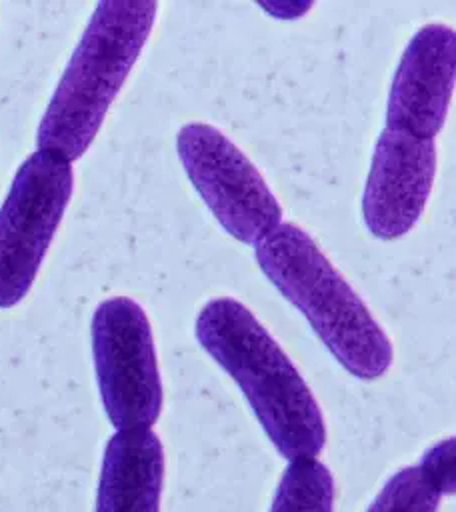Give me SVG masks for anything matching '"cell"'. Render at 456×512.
<instances>
[{"instance_id":"4fadbf2b","label":"cell","mask_w":456,"mask_h":512,"mask_svg":"<svg viewBox=\"0 0 456 512\" xmlns=\"http://www.w3.org/2000/svg\"><path fill=\"white\" fill-rule=\"evenodd\" d=\"M266 12H270L274 18H282V20H294L298 16H302L312 2H270V4H260Z\"/></svg>"},{"instance_id":"9c48e42d","label":"cell","mask_w":456,"mask_h":512,"mask_svg":"<svg viewBox=\"0 0 456 512\" xmlns=\"http://www.w3.org/2000/svg\"><path fill=\"white\" fill-rule=\"evenodd\" d=\"M164 448L152 428L116 430L104 448L94 512H160Z\"/></svg>"},{"instance_id":"30bf717a","label":"cell","mask_w":456,"mask_h":512,"mask_svg":"<svg viewBox=\"0 0 456 512\" xmlns=\"http://www.w3.org/2000/svg\"><path fill=\"white\" fill-rule=\"evenodd\" d=\"M334 478L316 458H298L284 470L270 512H332Z\"/></svg>"},{"instance_id":"8fae6325","label":"cell","mask_w":456,"mask_h":512,"mask_svg":"<svg viewBox=\"0 0 456 512\" xmlns=\"http://www.w3.org/2000/svg\"><path fill=\"white\" fill-rule=\"evenodd\" d=\"M440 498L418 466H406L388 478L366 512H436Z\"/></svg>"},{"instance_id":"7c38bea8","label":"cell","mask_w":456,"mask_h":512,"mask_svg":"<svg viewBox=\"0 0 456 512\" xmlns=\"http://www.w3.org/2000/svg\"><path fill=\"white\" fill-rule=\"evenodd\" d=\"M418 470L440 494H454V438L450 436L430 446L424 452Z\"/></svg>"},{"instance_id":"6da1fadb","label":"cell","mask_w":456,"mask_h":512,"mask_svg":"<svg viewBox=\"0 0 456 512\" xmlns=\"http://www.w3.org/2000/svg\"><path fill=\"white\" fill-rule=\"evenodd\" d=\"M196 340L232 376L274 448L286 460L316 458L326 444L322 410L288 354L238 300H208Z\"/></svg>"},{"instance_id":"8992f818","label":"cell","mask_w":456,"mask_h":512,"mask_svg":"<svg viewBox=\"0 0 456 512\" xmlns=\"http://www.w3.org/2000/svg\"><path fill=\"white\" fill-rule=\"evenodd\" d=\"M176 150L188 180L232 238L254 246L282 222L280 202L258 168L218 128L184 124Z\"/></svg>"},{"instance_id":"5b68a950","label":"cell","mask_w":456,"mask_h":512,"mask_svg":"<svg viewBox=\"0 0 456 512\" xmlns=\"http://www.w3.org/2000/svg\"><path fill=\"white\" fill-rule=\"evenodd\" d=\"M104 412L116 430L152 428L162 412L154 336L142 306L126 296L102 300L90 324Z\"/></svg>"},{"instance_id":"ba28073f","label":"cell","mask_w":456,"mask_h":512,"mask_svg":"<svg viewBox=\"0 0 456 512\" xmlns=\"http://www.w3.org/2000/svg\"><path fill=\"white\" fill-rule=\"evenodd\" d=\"M454 72V30L444 24H426L414 32L390 84L386 128L402 130L420 140H434L448 114Z\"/></svg>"},{"instance_id":"52a82bcc","label":"cell","mask_w":456,"mask_h":512,"mask_svg":"<svg viewBox=\"0 0 456 512\" xmlns=\"http://www.w3.org/2000/svg\"><path fill=\"white\" fill-rule=\"evenodd\" d=\"M436 174V144L384 128L362 194L366 228L380 240L408 234L420 220Z\"/></svg>"},{"instance_id":"7a4b0ae2","label":"cell","mask_w":456,"mask_h":512,"mask_svg":"<svg viewBox=\"0 0 456 512\" xmlns=\"http://www.w3.org/2000/svg\"><path fill=\"white\" fill-rule=\"evenodd\" d=\"M152 0L98 2L36 130L38 150L78 160L96 138L156 20Z\"/></svg>"},{"instance_id":"3957f363","label":"cell","mask_w":456,"mask_h":512,"mask_svg":"<svg viewBox=\"0 0 456 512\" xmlns=\"http://www.w3.org/2000/svg\"><path fill=\"white\" fill-rule=\"evenodd\" d=\"M254 258L352 376L376 380L390 368L394 350L386 332L308 232L280 222L254 244Z\"/></svg>"},{"instance_id":"277c9868","label":"cell","mask_w":456,"mask_h":512,"mask_svg":"<svg viewBox=\"0 0 456 512\" xmlns=\"http://www.w3.org/2000/svg\"><path fill=\"white\" fill-rule=\"evenodd\" d=\"M72 188V162L48 150L32 152L16 170L0 206V308L30 292Z\"/></svg>"}]
</instances>
